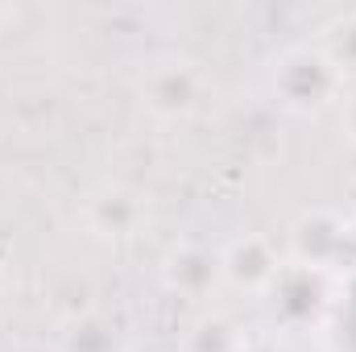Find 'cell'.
Returning a JSON list of instances; mask_svg holds the SVG:
<instances>
[{
  "mask_svg": "<svg viewBox=\"0 0 356 352\" xmlns=\"http://www.w3.org/2000/svg\"><path fill=\"white\" fill-rule=\"evenodd\" d=\"M269 83L282 108L298 112V116H319L332 104L344 99V75L327 63V54L319 46H290L286 54H277Z\"/></svg>",
  "mask_w": 356,
  "mask_h": 352,
  "instance_id": "obj_1",
  "label": "cell"
},
{
  "mask_svg": "<svg viewBox=\"0 0 356 352\" xmlns=\"http://www.w3.org/2000/svg\"><path fill=\"white\" fill-rule=\"evenodd\" d=\"M261 294L282 323H315L323 315V307L332 303V273L290 257V262H282V269L273 273V282Z\"/></svg>",
  "mask_w": 356,
  "mask_h": 352,
  "instance_id": "obj_2",
  "label": "cell"
},
{
  "mask_svg": "<svg viewBox=\"0 0 356 352\" xmlns=\"http://www.w3.org/2000/svg\"><path fill=\"white\" fill-rule=\"evenodd\" d=\"M203 71L186 58H162L154 67H145L141 75V99L149 112L175 120V116H191L199 104H203Z\"/></svg>",
  "mask_w": 356,
  "mask_h": 352,
  "instance_id": "obj_3",
  "label": "cell"
},
{
  "mask_svg": "<svg viewBox=\"0 0 356 352\" xmlns=\"http://www.w3.org/2000/svg\"><path fill=\"white\" fill-rule=\"evenodd\" d=\"M353 224L340 220L336 211H311L294 224V262L319 265V269H336L348 262V241H353Z\"/></svg>",
  "mask_w": 356,
  "mask_h": 352,
  "instance_id": "obj_4",
  "label": "cell"
},
{
  "mask_svg": "<svg viewBox=\"0 0 356 352\" xmlns=\"http://www.w3.org/2000/svg\"><path fill=\"white\" fill-rule=\"evenodd\" d=\"M166 286L182 298H203L207 290H216L224 282V262L216 249L207 245H182L166 257Z\"/></svg>",
  "mask_w": 356,
  "mask_h": 352,
  "instance_id": "obj_5",
  "label": "cell"
},
{
  "mask_svg": "<svg viewBox=\"0 0 356 352\" xmlns=\"http://www.w3.org/2000/svg\"><path fill=\"white\" fill-rule=\"evenodd\" d=\"M220 262H224V282H232L241 290H266L269 282H273V273L282 269V257H277V249L269 245L266 237H241V241H232L220 253Z\"/></svg>",
  "mask_w": 356,
  "mask_h": 352,
  "instance_id": "obj_6",
  "label": "cell"
},
{
  "mask_svg": "<svg viewBox=\"0 0 356 352\" xmlns=\"http://www.w3.org/2000/svg\"><path fill=\"white\" fill-rule=\"evenodd\" d=\"M88 216H91V224H95V232H104V237H129L145 220V203H141L137 191L112 186V191H104V195L91 199Z\"/></svg>",
  "mask_w": 356,
  "mask_h": 352,
  "instance_id": "obj_7",
  "label": "cell"
},
{
  "mask_svg": "<svg viewBox=\"0 0 356 352\" xmlns=\"http://www.w3.org/2000/svg\"><path fill=\"white\" fill-rule=\"evenodd\" d=\"M315 46L327 54V63H332L344 79H353L356 75V13H344V17L327 21L323 38H319Z\"/></svg>",
  "mask_w": 356,
  "mask_h": 352,
  "instance_id": "obj_8",
  "label": "cell"
},
{
  "mask_svg": "<svg viewBox=\"0 0 356 352\" xmlns=\"http://www.w3.org/2000/svg\"><path fill=\"white\" fill-rule=\"evenodd\" d=\"M120 349V336L108 319L88 315V319H75L63 336V352H116Z\"/></svg>",
  "mask_w": 356,
  "mask_h": 352,
  "instance_id": "obj_9",
  "label": "cell"
},
{
  "mask_svg": "<svg viewBox=\"0 0 356 352\" xmlns=\"http://www.w3.org/2000/svg\"><path fill=\"white\" fill-rule=\"evenodd\" d=\"M344 120H348V133L356 141V95H348V104H344Z\"/></svg>",
  "mask_w": 356,
  "mask_h": 352,
  "instance_id": "obj_10",
  "label": "cell"
},
{
  "mask_svg": "<svg viewBox=\"0 0 356 352\" xmlns=\"http://www.w3.org/2000/svg\"><path fill=\"white\" fill-rule=\"evenodd\" d=\"M236 352H277V349H236Z\"/></svg>",
  "mask_w": 356,
  "mask_h": 352,
  "instance_id": "obj_11",
  "label": "cell"
},
{
  "mask_svg": "<svg viewBox=\"0 0 356 352\" xmlns=\"http://www.w3.org/2000/svg\"><path fill=\"white\" fill-rule=\"evenodd\" d=\"M4 17H8V8H0V21H4Z\"/></svg>",
  "mask_w": 356,
  "mask_h": 352,
  "instance_id": "obj_12",
  "label": "cell"
}]
</instances>
